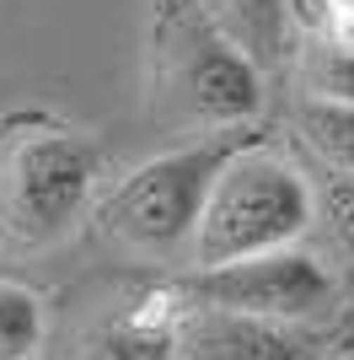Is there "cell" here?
Instances as JSON below:
<instances>
[{
	"label": "cell",
	"instance_id": "1",
	"mask_svg": "<svg viewBox=\"0 0 354 360\" xmlns=\"http://www.w3.org/2000/svg\"><path fill=\"white\" fill-rule=\"evenodd\" d=\"M150 75L166 124L242 129L263 108L258 60L236 44L209 0H150Z\"/></svg>",
	"mask_w": 354,
	"mask_h": 360
},
{
	"label": "cell",
	"instance_id": "2",
	"mask_svg": "<svg viewBox=\"0 0 354 360\" xmlns=\"http://www.w3.org/2000/svg\"><path fill=\"white\" fill-rule=\"evenodd\" d=\"M107 150L97 135L59 119L0 124V231L16 242H54L86 215Z\"/></svg>",
	"mask_w": 354,
	"mask_h": 360
},
{
	"label": "cell",
	"instance_id": "3",
	"mask_svg": "<svg viewBox=\"0 0 354 360\" xmlns=\"http://www.w3.org/2000/svg\"><path fill=\"white\" fill-rule=\"evenodd\" d=\"M247 146H258V129L242 124V129H215L193 146H177L140 162L129 178H118L107 188L103 215H97L103 231L150 258H172L183 248H193V231L204 221L215 183Z\"/></svg>",
	"mask_w": 354,
	"mask_h": 360
},
{
	"label": "cell",
	"instance_id": "4",
	"mask_svg": "<svg viewBox=\"0 0 354 360\" xmlns=\"http://www.w3.org/2000/svg\"><path fill=\"white\" fill-rule=\"evenodd\" d=\"M311 226H317V188L258 140L221 172L188 258L193 269H225L242 258L284 253Z\"/></svg>",
	"mask_w": 354,
	"mask_h": 360
},
{
	"label": "cell",
	"instance_id": "5",
	"mask_svg": "<svg viewBox=\"0 0 354 360\" xmlns=\"http://www.w3.org/2000/svg\"><path fill=\"white\" fill-rule=\"evenodd\" d=\"M177 296L204 312H236V317H263V323H306V317L333 312L339 285L327 264H317L301 248L263 258H242L225 269H188L177 280Z\"/></svg>",
	"mask_w": 354,
	"mask_h": 360
},
{
	"label": "cell",
	"instance_id": "6",
	"mask_svg": "<svg viewBox=\"0 0 354 360\" xmlns=\"http://www.w3.org/2000/svg\"><path fill=\"white\" fill-rule=\"evenodd\" d=\"M183 317H188V301L177 296V285H150L124 312L86 328L81 360H183L177 349Z\"/></svg>",
	"mask_w": 354,
	"mask_h": 360
},
{
	"label": "cell",
	"instance_id": "7",
	"mask_svg": "<svg viewBox=\"0 0 354 360\" xmlns=\"http://www.w3.org/2000/svg\"><path fill=\"white\" fill-rule=\"evenodd\" d=\"M177 349L183 360H306V339L290 323L204 312V307H188L177 328Z\"/></svg>",
	"mask_w": 354,
	"mask_h": 360
},
{
	"label": "cell",
	"instance_id": "8",
	"mask_svg": "<svg viewBox=\"0 0 354 360\" xmlns=\"http://www.w3.org/2000/svg\"><path fill=\"white\" fill-rule=\"evenodd\" d=\"M295 135L306 140L339 178H354V108L301 97L295 103Z\"/></svg>",
	"mask_w": 354,
	"mask_h": 360
},
{
	"label": "cell",
	"instance_id": "9",
	"mask_svg": "<svg viewBox=\"0 0 354 360\" xmlns=\"http://www.w3.org/2000/svg\"><path fill=\"white\" fill-rule=\"evenodd\" d=\"M215 16L252 60L258 54L274 60L284 49V38H290V0H215Z\"/></svg>",
	"mask_w": 354,
	"mask_h": 360
},
{
	"label": "cell",
	"instance_id": "10",
	"mask_svg": "<svg viewBox=\"0 0 354 360\" xmlns=\"http://www.w3.org/2000/svg\"><path fill=\"white\" fill-rule=\"evenodd\" d=\"M48 339L44 296L22 280H0V360H32Z\"/></svg>",
	"mask_w": 354,
	"mask_h": 360
},
{
	"label": "cell",
	"instance_id": "11",
	"mask_svg": "<svg viewBox=\"0 0 354 360\" xmlns=\"http://www.w3.org/2000/svg\"><path fill=\"white\" fill-rule=\"evenodd\" d=\"M306 97L354 108V49L349 44L311 38V49H306Z\"/></svg>",
	"mask_w": 354,
	"mask_h": 360
},
{
	"label": "cell",
	"instance_id": "12",
	"mask_svg": "<svg viewBox=\"0 0 354 360\" xmlns=\"http://www.w3.org/2000/svg\"><path fill=\"white\" fill-rule=\"evenodd\" d=\"M317 221L333 237V248L354 264V178H327L317 188Z\"/></svg>",
	"mask_w": 354,
	"mask_h": 360
}]
</instances>
